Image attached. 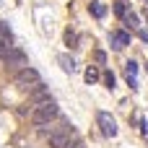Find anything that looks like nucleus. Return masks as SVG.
Instances as JSON below:
<instances>
[{"label": "nucleus", "mask_w": 148, "mask_h": 148, "mask_svg": "<svg viewBox=\"0 0 148 148\" xmlns=\"http://www.w3.org/2000/svg\"><path fill=\"white\" fill-rule=\"evenodd\" d=\"M57 62H60V68L65 73H75V60L70 55H57Z\"/></svg>", "instance_id": "8"}, {"label": "nucleus", "mask_w": 148, "mask_h": 148, "mask_svg": "<svg viewBox=\"0 0 148 148\" xmlns=\"http://www.w3.org/2000/svg\"><path fill=\"white\" fill-rule=\"evenodd\" d=\"M68 148H83V143H81V140H75L73 146H68Z\"/></svg>", "instance_id": "19"}, {"label": "nucleus", "mask_w": 148, "mask_h": 148, "mask_svg": "<svg viewBox=\"0 0 148 148\" xmlns=\"http://www.w3.org/2000/svg\"><path fill=\"white\" fill-rule=\"evenodd\" d=\"M65 44H68L70 49H75V47H78V34H75L73 29H65Z\"/></svg>", "instance_id": "13"}, {"label": "nucleus", "mask_w": 148, "mask_h": 148, "mask_svg": "<svg viewBox=\"0 0 148 148\" xmlns=\"http://www.w3.org/2000/svg\"><path fill=\"white\" fill-rule=\"evenodd\" d=\"M88 13H91L94 18H104V16H107V8H104L101 3L94 0V3H88Z\"/></svg>", "instance_id": "11"}, {"label": "nucleus", "mask_w": 148, "mask_h": 148, "mask_svg": "<svg viewBox=\"0 0 148 148\" xmlns=\"http://www.w3.org/2000/svg\"><path fill=\"white\" fill-rule=\"evenodd\" d=\"M5 36H10V26L5 21H0V39H5Z\"/></svg>", "instance_id": "17"}, {"label": "nucleus", "mask_w": 148, "mask_h": 148, "mask_svg": "<svg viewBox=\"0 0 148 148\" xmlns=\"http://www.w3.org/2000/svg\"><path fill=\"white\" fill-rule=\"evenodd\" d=\"M94 60H96L99 65H104V62H107V52H104V49H94Z\"/></svg>", "instance_id": "16"}, {"label": "nucleus", "mask_w": 148, "mask_h": 148, "mask_svg": "<svg viewBox=\"0 0 148 148\" xmlns=\"http://www.w3.org/2000/svg\"><path fill=\"white\" fill-rule=\"evenodd\" d=\"M101 81L107 83V88H109V91H112V88H114V83H117V81H114V73H112V70H104V73H101Z\"/></svg>", "instance_id": "15"}, {"label": "nucleus", "mask_w": 148, "mask_h": 148, "mask_svg": "<svg viewBox=\"0 0 148 148\" xmlns=\"http://www.w3.org/2000/svg\"><path fill=\"white\" fill-rule=\"evenodd\" d=\"M57 114H60V107H57L55 99H52V101H47V104L34 107V112H31V125H34V127H44V125H49L52 120H57Z\"/></svg>", "instance_id": "2"}, {"label": "nucleus", "mask_w": 148, "mask_h": 148, "mask_svg": "<svg viewBox=\"0 0 148 148\" xmlns=\"http://www.w3.org/2000/svg\"><path fill=\"white\" fill-rule=\"evenodd\" d=\"M83 78H86V83L91 86V83H96V81L101 78V73H99V68H96V65H88V68H86V73H83Z\"/></svg>", "instance_id": "10"}, {"label": "nucleus", "mask_w": 148, "mask_h": 148, "mask_svg": "<svg viewBox=\"0 0 148 148\" xmlns=\"http://www.w3.org/2000/svg\"><path fill=\"white\" fill-rule=\"evenodd\" d=\"M122 23H125V29H133V31H140V18H138V16L133 13V10H130V13H127V16L122 18Z\"/></svg>", "instance_id": "9"}, {"label": "nucleus", "mask_w": 148, "mask_h": 148, "mask_svg": "<svg viewBox=\"0 0 148 148\" xmlns=\"http://www.w3.org/2000/svg\"><path fill=\"white\" fill-rule=\"evenodd\" d=\"M47 140H49V148H68L78 140V135H75V127L70 122H60L57 127H52L47 133Z\"/></svg>", "instance_id": "1"}, {"label": "nucleus", "mask_w": 148, "mask_h": 148, "mask_svg": "<svg viewBox=\"0 0 148 148\" xmlns=\"http://www.w3.org/2000/svg\"><path fill=\"white\" fill-rule=\"evenodd\" d=\"M29 99H31V104L34 107H39V104H47V101H52V96H49V91H47V86L42 83L39 88H34L31 94H29Z\"/></svg>", "instance_id": "7"}, {"label": "nucleus", "mask_w": 148, "mask_h": 148, "mask_svg": "<svg viewBox=\"0 0 148 148\" xmlns=\"http://www.w3.org/2000/svg\"><path fill=\"white\" fill-rule=\"evenodd\" d=\"M138 36H140V39H143V42H148V31H143V29H140V31H138Z\"/></svg>", "instance_id": "18"}, {"label": "nucleus", "mask_w": 148, "mask_h": 148, "mask_svg": "<svg viewBox=\"0 0 148 148\" xmlns=\"http://www.w3.org/2000/svg\"><path fill=\"white\" fill-rule=\"evenodd\" d=\"M143 13H146V18H148V5H146V10H143Z\"/></svg>", "instance_id": "20"}, {"label": "nucleus", "mask_w": 148, "mask_h": 148, "mask_svg": "<svg viewBox=\"0 0 148 148\" xmlns=\"http://www.w3.org/2000/svg\"><path fill=\"white\" fill-rule=\"evenodd\" d=\"M13 47H16V44L10 42V36H5V39H0V57H5V55H8V52H10Z\"/></svg>", "instance_id": "14"}, {"label": "nucleus", "mask_w": 148, "mask_h": 148, "mask_svg": "<svg viewBox=\"0 0 148 148\" xmlns=\"http://www.w3.org/2000/svg\"><path fill=\"white\" fill-rule=\"evenodd\" d=\"M13 83H16V88H21V91H34V88H39L42 86V75H39V70H34V68H21L18 73H16V78H13Z\"/></svg>", "instance_id": "3"}, {"label": "nucleus", "mask_w": 148, "mask_h": 148, "mask_svg": "<svg viewBox=\"0 0 148 148\" xmlns=\"http://www.w3.org/2000/svg\"><path fill=\"white\" fill-rule=\"evenodd\" d=\"M112 10H114V16H117L120 21H122L127 13H130V8H127V3H125V0H117V3L112 5Z\"/></svg>", "instance_id": "12"}, {"label": "nucleus", "mask_w": 148, "mask_h": 148, "mask_svg": "<svg viewBox=\"0 0 148 148\" xmlns=\"http://www.w3.org/2000/svg\"><path fill=\"white\" fill-rule=\"evenodd\" d=\"M3 62H5V65H10V68H26V62H29V60H26V52H23L21 47H13V49L3 57Z\"/></svg>", "instance_id": "5"}, {"label": "nucleus", "mask_w": 148, "mask_h": 148, "mask_svg": "<svg viewBox=\"0 0 148 148\" xmlns=\"http://www.w3.org/2000/svg\"><path fill=\"white\" fill-rule=\"evenodd\" d=\"M96 125H99L104 138H114L117 135V122H114V117L109 112H96Z\"/></svg>", "instance_id": "4"}, {"label": "nucleus", "mask_w": 148, "mask_h": 148, "mask_svg": "<svg viewBox=\"0 0 148 148\" xmlns=\"http://www.w3.org/2000/svg\"><path fill=\"white\" fill-rule=\"evenodd\" d=\"M146 70H148V65H146Z\"/></svg>", "instance_id": "21"}, {"label": "nucleus", "mask_w": 148, "mask_h": 148, "mask_svg": "<svg viewBox=\"0 0 148 148\" xmlns=\"http://www.w3.org/2000/svg\"><path fill=\"white\" fill-rule=\"evenodd\" d=\"M109 42H112V49H125L127 44H130V34L127 31H122V29H117V31H112L109 34Z\"/></svg>", "instance_id": "6"}]
</instances>
